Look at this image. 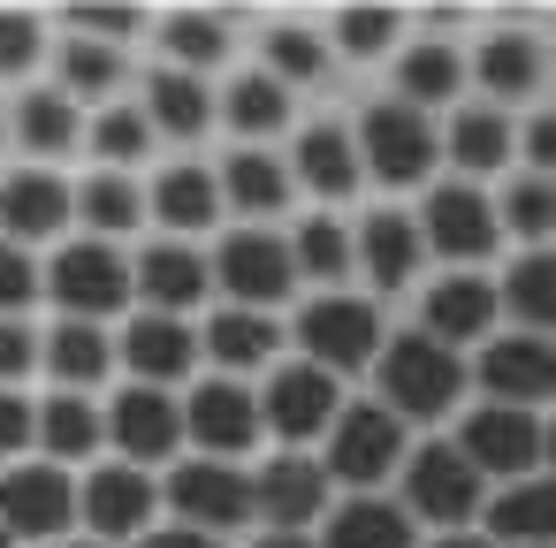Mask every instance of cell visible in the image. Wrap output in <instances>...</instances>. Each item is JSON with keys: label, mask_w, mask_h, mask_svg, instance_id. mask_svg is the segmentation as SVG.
<instances>
[{"label": "cell", "mask_w": 556, "mask_h": 548, "mask_svg": "<svg viewBox=\"0 0 556 548\" xmlns=\"http://www.w3.org/2000/svg\"><path fill=\"white\" fill-rule=\"evenodd\" d=\"M184 434L206 449V457H244L260 434H267V419H260V396L244 388V381H229V373H214V381H199L191 388V404H184Z\"/></svg>", "instance_id": "cell-13"}, {"label": "cell", "mask_w": 556, "mask_h": 548, "mask_svg": "<svg viewBox=\"0 0 556 548\" xmlns=\"http://www.w3.org/2000/svg\"><path fill=\"white\" fill-rule=\"evenodd\" d=\"M130 275H138V297H146V313H191V305L214 290V259H199L184 237H161V244H146V252L130 259Z\"/></svg>", "instance_id": "cell-23"}, {"label": "cell", "mask_w": 556, "mask_h": 548, "mask_svg": "<svg viewBox=\"0 0 556 548\" xmlns=\"http://www.w3.org/2000/svg\"><path fill=\"white\" fill-rule=\"evenodd\" d=\"M480 388H488V404H518V411H533V404H548L556 396V343L548 335H488L480 343Z\"/></svg>", "instance_id": "cell-14"}, {"label": "cell", "mask_w": 556, "mask_h": 548, "mask_svg": "<svg viewBox=\"0 0 556 548\" xmlns=\"http://www.w3.org/2000/svg\"><path fill=\"white\" fill-rule=\"evenodd\" d=\"M252 502H260L267 533H305L328 510V464H313V457H267L252 472Z\"/></svg>", "instance_id": "cell-21"}, {"label": "cell", "mask_w": 556, "mask_h": 548, "mask_svg": "<svg viewBox=\"0 0 556 548\" xmlns=\"http://www.w3.org/2000/svg\"><path fill=\"white\" fill-rule=\"evenodd\" d=\"M351 244H358V275L374 282V297H404V290H412V275H419V259H427L419 221H412V214H396V206L366 214Z\"/></svg>", "instance_id": "cell-19"}, {"label": "cell", "mask_w": 556, "mask_h": 548, "mask_svg": "<svg viewBox=\"0 0 556 548\" xmlns=\"http://www.w3.org/2000/svg\"><path fill=\"white\" fill-rule=\"evenodd\" d=\"M214 282L229 305H252V313H275L290 290H298V259H290V237L275 229H229L222 252H214Z\"/></svg>", "instance_id": "cell-7"}, {"label": "cell", "mask_w": 556, "mask_h": 548, "mask_svg": "<svg viewBox=\"0 0 556 548\" xmlns=\"http://www.w3.org/2000/svg\"><path fill=\"white\" fill-rule=\"evenodd\" d=\"M503 313H518V328L556 335V252H526L503 282Z\"/></svg>", "instance_id": "cell-44"}, {"label": "cell", "mask_w": 556, "mask_h": 548, "mask_svg": "<svg viewBox=\"0 0 556 548\" xmlns=\"http://www.w3.org/2000/svg\"><path fill=\"white\" fill-rule=\"evenodd\" d=\"M298 343L320 373H366L381 358V313L374 297H351V290H320L305 313H298Z\"/></svg>", "instance_id": "cell-5"}, {"label": "cell", "mask_w": 556, "mask_h": 548, "mask_svg": "<svg viewBox=\"0 0 556 548\" xmlns=\"http://www.w3.org/2000/svg\"><path fill=\"white\" fill-rule=\"evenodd\" d=\"M168 502H176V518L184 525H199V533H237L244 518H260V502H252V480L237 472V464H222V457H191V464H176L168 472Z\"/></svg>", "instance_id": "cell-11"}, {"label": "cell", "mask_w": 556, "mask_h": 548, "mask_svg": "<svg viewBox=\"0 0 556 548\" xmlns=\"http://www.w3.org/2000/svg\"><path fill=\"white\" fill-rule=\"evenodd\" d=\"M336 411H343V381H336V373H320L313 358L275 366V373H267V388H260V419H267V434H275V442H313V434H328V426H336Z\"/></svg>", "instance_id": "cell-9"}, {"label": "cell", "mask_w": 556, "mask_h": 548, "mask_svg": "<svg viewBox=\"0 0 556 548\" xmlns=\"http://www.w3.org/2000/svg\"><path fill=\"white\" fill-rule=\"evenodd\" d=\"M31 442H39V404L16 396V388H0V457H16Z\"/></svg>", "instance_id": "cell-50"}, {"label": "cell", "mask_w": 556, "mask_h": 548, "mask_svg": "<svg viewBox=\"0 0 556 548\" xmlns=\"http://www.w3.org/2000/svg\"><path fill=\"white\" fill-rule=\"evenodd\" d=\"M252 548H320V540H313V533H260Z\"/></svg>", "instance_id": "cell-53"}, {"label": "cell", "mask_w": 556, "mask_h": 548, "mask_svg": "<svg viewBox=\"0 0 556 548\" xmlns=\"http://www.w3.org/2000/svg\"><path fill=\"white\" fill-rule=\"evenodd\" d=\"M396 100H412V107H450L457 92H465V54L450 47V39H412V47H396Z\"/></svg>", "instance_id": "cell-32"}, {"label": "cell", "mask_w": 556, "mask_h": 548, "mask_svg": "<svg viewBox=\"0 0 556 548\" xmlns=\"http://www.w3.org/2000/svg\"><path fill=\"white\" fill-rule=\"evenodd\" d=\"M77 221H85L100 244L130 237V229L146 221V183H130L123 168H92V176L77 183Z\"/></svg>", "instance_id": "cell-36"}, {"label": "cell", "mask_w": 556, "mask_h": 548, "mask_svg": "<svg viewBox=\"0 0 556 548\" xmlns=\"http://www.w3.org/2000/svg\"><path fill=\"white\" fill-rule=\"evenodd\" d=\"M518 153H526V168H533V176H548V183H556V107L526 123V138H518Z\"/></svg>", "instance_id": "cell-51"}, {"label": "cell", "mask_w": 556, "mask_h": 548, "mask_svg": "<svg viewBox=\"0 0 556 548\" xmlns=\"http://www.w3.org/2000/svg\"><path fill=\"white\" fill-rule=\"evenodd\" d=\"M0 548H16V533H9V525H0Z\"/></svg>", "instance_id": "cell-57"}, {"label": "cell", "mask_w": 556, "mask_h": 548, "mask_svg": "<svg viewBox=\"0 0 556 548\" xmlns=\"http://www.w3.org/2000/svg\"><path fill=\"white\" fill-rule=\"evenodd\" d=\"M0 138H9V115H0Z\"/></svg>", "instance_id": "cell-59"}, {"label": "cell", "mask_w": 556, "mask_h": 548, "mask_svg": "<svg viewBox=\"0 0 556 548\" xmlns=\"http://www.w3.org/2000/svg\"><path fill=\"white\" fill-rule=\"evenodd\" d=\"M404 457H412V449H404V419H396L389 404H343V411H336V426H328V480L374 495Z\"/></svg>", "instance_id": "cell-6"}, {"label": "cell", "mask_w": 556, "mask_h": 548, "mask_svg": "<svg viewBox=\"0 0 556 548\" xmlns=\"http://www.w3.org/2000/svg\"><path fill=\"white\" fill-rule=\"evenodd\" d=\"M47 54V24L31 9H0V85H24Z\"/></svg>", "instance_id": "cell-46"}, {"label": "cell", "mask_w": 556, "mask_h": 548, "mask_svg": "<svg viewBox=\"0 0 556 548\" xmlns=\"http://www.w3.org/2000/svg\"><path fill=\"white\" fill-rule=\"evenodd\" d=\"M39 259L24 252V244H9V237H0V320H24V305L39 297Z\"/></svg>", "instance_id": "cell-47"}, {"label": "cell", "mask_w": 556, "mask_h": 548, "mask_svg": "<svg viewBox=\"0 0 556 548\" xmlns=\"http://www.w3.org/2000/svg\"><path fill=\"white\" fill-rule=\"evenodd\" d=\"M108 442L123 449V464H153V457H176V442H184V411H176V396H161V388H123L115 404H108Z\"/></svg>", "instance_id": "cell-22"}, {"label": "cell", "mask_w": 556, "mask_h": 548, "mask_svg": "<svg viewBox=\"0 0 556 548\" xmlns=\"http://www.w3.org/2000/svg\"><path fill=\"white\" fill-rule=\"evenodd\" d=\"M39 358H47L39 328H24V320H0V388H16V381H24Z\"/></svg>", "instance_id": "cell-49"}, {"label": "cell", "mask_w": 556, "mask_h": 548, "mask_svg": "<svg viewBox=\"0 0 556 548\" xmlns=\"http://www.w3.org/2000/svg\"><path fill=\"white\" fill-rule=\"evenodd\" d=\"M472 77H480V92H488V107H518L541 77H548V54L533 47V31H495V39H480V54H472Z\"/></svg>", "instance_id": "cell-29"}, {"label": "cell", "mask_w": 556, "mask_h": 548, "mask_svg": "<svg viewBox=\"0 0 556 548\" xmlns=\"http://www.w3.org/2000/svg\"><path fill=\"white\" fill-rule=\"evenodd\" d=\"M123 85H130L123 47H108V39H62V92H70V100H100V107H115Z\"/></svg>", "instance_id": "cell-40"}, {"label": "cell", "mask_w": 556, "mask_h": 548, "mask_svg": "<svg viewBox=\"0 0 556 548\" xmlns=\"http://www.w3.org/2000/svg\"><path fill=\"white\" fill-rule=\"evenodd\" d=\"M374 373H381V404L396 419H442L465 396V358L450 343H434L427 328L419 335H389L381 358H374Z\"/></svg>", "instance_id": "cell-2"}, {"label": "cell", "mask_w": 556, "mask_h": 548, "mask_svg": "<svg viewBox=\"0 0 556 548\" xmlns=\"http://www.w3.org/2000/svg\"><path fill=\"white\" fill-rule=\"evenodd\" d=\"M199 358H206V343H199V328H191L184 313H138V320L123 328V366L138 373V388H168V381H184Z\"/></svg>", "instance_id": "cell-17"}, {"label": "cell", "mask_w": 556, "mask_h": 548, "mask_svg": "<svg viewBox=\"0 0 556 548\" xmlns=\"http://www.w3.org/2000/svg\"><path fill=\"white\" fill-rule=\"evenodd\" d=\"M488 533L510 548H556V472L548 480H510L488 502Z\"/></svg>", "instance_id": "cell-33"}, {"label": "cell", "mask_w": 556, "mask_h": 548, "mask_svg": "<svg viewBox=\"0 0 556 548\" xmlns=\"http://www.w3.org/2000/svg\"><path fill=\"white\" fill-rule=\"evenodd\" d=\"M54 548H100V540H54Z\"/></svg>", "instance_id": "cell-56"}, {"label": "cell", "mask_w": 556, "mask_h": 548, "mask_svg": "<svg viewBox=\"0 0 556 548\" xmlns=\"http://www.w3.org/2000/svg\"><path fill=\"white\" fill-rule=\"evenodd\" d=\"M47 297L62 305V320H115V313H130L138 275H130V259L115 244L77 237V244H62L47 259Z\"/></svg>", "instance_id": "cell-3"}, {"label": "cell", "mask_w": 556, "mask_h": 548, "mask_svg": "<svg viewBox=\"0 0 556 548\" xmlns=\"http://www.w3.org/2000/svg\"><path fill=\"white\" fill-rule=\"evenodd\" d=\"M510 153H518V123H510L503 107H457V115H450V130H442V161H457V176H465V183L503 176V168H510Z\"/></svg>", "instance_id": "cell-26"}, {"label": "cell", "mask_w": 556, "mask_h": 548, "mask_svg": "<svg viewBox=\"0 0 556 548\" xmlns=\"http://www.w3.org/2000/svg\"><path fill=\"white\" fill-rule=\"evenodd\" d=\"M146 123H153V138H206L214 130V115H222V100L206 92V77H191V69H153L146 77Z\"/></svg>", "instance_id": "cell-27"}, {"label": "cell", "mask_w": 556, "mask_h": 548, "mask_svg": "<svg viewBox=\"0 0 556 548\" xmlns=\"http://www.w3.org/2000/svg\"><path fill=\"white\" fill-rule=\"evenodd\" d=\"M100 434H108V419H100V404L77 396V388H62V396L39 404V449H47L54 464H62V457H92Z\"/></svg>", "instance_id": "cell-41"}, {"label": "cell", "mask_w": 556, "mask_h": 548, "mask_svg": "<svg viewBox=\"0 0 556 548\" xmlns=\"http://www.w3.org/2000/svg\"><path fill=\"white\" fill-rule=\"evenodd\" d=\"M77 221V183H62L54 168H16L0 176V237L9 244H54Z\"/></svg>", "instance_id": "cell-15"}, {"label": "cell", "mask_w": 556, "mask_h": 548, "mask_svg": "<svg viewBox=\"0 0 556 548\" xmlns=\"http://www.w3.org/2000/svg\"><path fill=\"white\" fill-rule=\"evenodd\" d=\"M320 548H412V518L404 502L389 495H351L336 518H328V540Z\"/></svg>", "instance_id": "cell-38"}, {"label": "cell", "mask_w": 556, "mask_h": 548, "mask_svg": "<svg viewBox=\"0 0 556 548\" xmlns=\"http://www.w3.org/2000/svg\"><path fill=\"white\" fill-rule=\"evenodd\" d=\"M290 168H282V153H260V145H237L229 161H222V206L229 214H244L252 229L267 221V214H282L290 206Z\"/></svg>", "instance_id": "cell-30"}, {"label": "cell", "mask_w": 556, "mask_h": 548, "mask_svg": "<svg viewBox=\"0 0 556 548\" xmlns=\"http://www.w3.org/2000/svg\"><path fill=\"white\" fill-rule=\"evenodd\" d=\"M260 69L298 100V92H320V85H328L336 47H328V31H313V24H298V16H275V24L260 31Z\"/></svg>", "instance_id": "cell-25"}, {"label": "cell", "mask_w": 556, "mask_h": 548, "mask_svg": "<svg viewBox=\"0 0 556 548\" xmlns=\"http://www.w3.org/2000/svg\"><path fill=\"white\" fill-rule=\"evenodd\" d=\"M358 161H366V176L381 183V191H434V168H442V130H434V115L427 107H412V100H366V115H358Z\"/></svg>", "instance_id": "cell-1"}, {"label": "cell", "mask_w": 556, "mask_h": 548, "mask_svg": "<svg viewBox=\"0 0 556 548\" xmlns=\"http://www.w3.org/2000/svg\"><path fill=\"white\" fill-rule=\"evenodd\" d=\"M427 548H488V540H472V533H442V540H427Z\"/></svg>", "instance_id": "cell-54"}, {"label": "cell", "mask_w": 556, "mask_h": 548, "mask_svg": "<svg viewBox=\"0 0 556 548\" xmlns=\"http://www.w3.org/2000/svg\"><path fill=\"white\" fill-rule=\"evenodd\" d=\"M199 343H206V358L237 381V373H252V366H275L282 358V328H275V313H252V305H222L206 328H199Z\"/></svg>", "instance_id": "cell-28"}, {"label": "cell", "mask_w": 556, "mask_h": 548, "mask_svg": "<svg viewBox=\"0 0 556 548\" xmlns=\"http://www.w3.org/2000/svg\"><path fill=\"white\" fill-rule=\"evenodd\" d=\"M146 214H153L168 237H199V229L222 221V176H214L206 161H176V168H161V176L146 183Z\"/></svg>", "instance_id": "cell-24"}, {"label": "cell", "mask_w": 556, "mask_h": 548, "mask_svg": "<svg viewBox=\"0 0 556 548\" xmlns=\"http://www.w3.org/2000/svg\"><path fill=\"white\" fill-rule=\"evenodd\" d=\"M541 457H548V464H556V419H548V426H541Z\"/></svg>", "instance_id": "cell-55"}, {"label": "cell", "mask_w": 556, "mask_h": 548, "mask_svg": "<svg viewBox=\"0 0 556 548\" xmlns=\"http://www.w3.org/2000/svg\"><path fill=\"white\" fill-rule=\"evenodd\" d=\"M153 510H161V487L146 464H100L77 487V525H92L100 540H138Z\"/></svg>", "instance_id": "cell-16"}, {"label": "cell", "mask_w": 556, "mask_h": 548, "mask_svg": "<svg viewBox=\"0 0 556 548\" xmlns=\"http://www.w3.org/2000/svg\"><path fill=\"white\" fill-rule=\"evenodd\" d=\"M62 24H70V39H108V47H123L138 24H153L146 9H92V0H77V9H62Z\"/></svg>", "instance_id": "cell-48"}, {"label": "cell", "mask_w": 556, "mask_h": 548, "mask_svg": "<svg viewBox=\"0 0 556 548\" xmlns=\"http://www.w3.org/2000/svg\"><path fill=\"white\" fill-rule=\"evenodd\" d=\"M358 176H366V161H358V138L343 123H305L298 130V145H290V183L298 191H313L320 206H343L358 191Z\"/></svg>", "instance_id": "cell-18"}, {"label": "cell", "mask_w": 556, "mask_h": 548, "mask_svg": "<svg viewBox=\"0 0 556 548\" xmlns=\"http://www.w3.org/2000/svg\"><path fill=\"white\" fill-rule=\"evenodd\" d=\"M457 449H465V464L480 480H533V464H541V419L518 411V404H480V411H465Z\"/></svg>", "instance_id": "cell-10"}, {"label": "cell", "mask_w": 556, "mask_h": 548, "mask_svg": "<svg viewBox=\"0 0 556 548\" xmlns=\"http://www.w3.org/2000/svg\"><path fill=\"white\" fill-rule=\"evenodd\" d=\"M419 237H427V252H434V259H450L457 275H472L480 259H495V252H503L495 199H488L480 183H465V176H450V183H434V191H427V206H419Z\"/></svg>", "instance_id": "cell-4"}, {"label": "cell", "mask_w": 556, "mask_h": 548, "mask_svg": "<svg viewBox=\"0 0 556 548\" xmlns=\"http://www.w3.org/2000/svg\"><path fill=\"white\" fill-rule=\"evenodd\" d=\"M495 221H503V237H518V244H548V237H556V183L533 176V168L503 176V191H495Z\"/></svg>", "instance_id": "cell-42"}, {"label": "cell", "mask_w": 556, "mask_h": 548, "mask_svg": "<svg viewBox=\"0 0 556 548\" xmlns=\"http://www.w3.org/2000/svg\"><path fill=\"white\" fill-rule=\"evenodd\" d=\"M404 510L427 525H450V533H465V518H480V472L465 464L457 442H419L404 457Z\"/></svg>", "instance_id": "cell-8"}, {"label": "cell", "mask_w": 556, "mask_h": 548, "mask_svg": "<svg viewBox=\"0 0 556 548\" xmlns=\"http://www.w3.org/2000/svg\"><path fill=\"white\" fill-rule=\"evenodd\" d=\"M130 548H222V540L199 533V525H161V533H138Z\"/></svg>", "instance_id": "cell-52"}, {"label": "cell", "mask_w": 556, "mask_h": 548, "mask_svg": "<svg viewBox=\"0 0 556 548\" xmlns=\"http://www.w3.org/2000/svg\"><path fill=\"white\" fill-rule=\"evenodd\" d=\"M290 259H298V282H320V290H343L358 275V244L336 214H305L290 229Z\"/></svg>", "instance_id": "cell-34"}, {"label": "cell", "mask_w": 556, "mask_h": 548, "mask_svg": "<svg viewBox=\"0 0 556 548\" xmlns=\"http://www.w3.org/2000/svg\"><path fill=\"white\" fill-rule=\"evenodd\" d=\"M495 320H503V290L488 282V275H442L434 290H427V305H419V328L434 335V343H488L495 335Z\"/></svg>", "instance_id": "cell-20"}, {"label": "cell", "mask_w": 556, "mask_h": 548, "mask_svg": "<svg viewBox=\"0 0 556 548\" xmlns=\"http://www.w3.org/2000/svg\"><path fill=\"white\" fill-rule=\"evenodd\" d=\"M0 525H9L16 540L54 548L77 525V480L62 464H16L9 480H0Z\"/></svg>", "instance_id": "cell-12"}, {"label": "cell", "mask_w": 556, "mask_h": 548, "mask_svg": "<svg viewBox=\"0 0 556 548\" xmlns=\"http://www.w3.org/2000/svg\"><path fill=\"white\" fill-rule=\"evenodd\" d=\"M85 145L100 153V168H138L146 153H153V123H146V107H130V100H115V107H100L92 123H85Z\"/></svg>", "instance_id": "cell-43"}, {"label": "cell", "mask_w": 556, "mask_h": 548, "mask_svg": "<svg viewBox=\"0 0 556 548\" xmlns=\"http://www.w3.org/2000/svg\"><path fill=\"white\" fill-rule=\"evenodd\" d=\"M290 92L267 77V69H244V77H229V92H222V115H229V130L244 138V145H260V138H282L290 130Z\"/></svg>", "instance_id": "cell-37"}, {"label": "cell", "mask_w": 556, "mask_h": 548, "mask_svg": "<svg viewBox=\"0 0 556 548\" xmlns=\"http://www.w3.org/2000/svg\"><path fill=\"white\" fill-rule=\"evenodd\" d=\"M404 31V9H374V0H358V9H336L328 16V47L343 62H381Z\"/></svg>", "instance_id": "cell-45"}, {"label": "cell", "mask_w": 556, "mask_h": 548, "mask_svg": "<svg viewBox=\"0 0 556 548\" xmlns=\"http://www.w3.org/2000/svg\"><path fill=\"white\" fill-rule=\"evenodd\" d=\"M47 366H54L62 388H92V381H108L115 343L100 335V320H54L47 328Z\"/></svg>", "instance_id": "cell-39"}, {"label": "cell", "mask_w": 556, "mask_h": 548, "mask_svg": "<svg viewBox=\"0 0 556 548\" xmlns=\"http://www.w3.org/2000/svg\"><path fill=\"white\" fill-rule=\"evenodd\" d=\"M9 138H16L24 153H39V168H47V161H62V153L85 145V115H77V100H70L62 85H47V92H24V100H16Z\"/></svg>", "instance_id": "cell-31"}, {"label": "cell", "mask_w": 556, "mask_h": 548, "mask_svg": "<svg viewBox=\"0 0 556 548\" xmlns=\"http://www.w3.org/2000/svg\"><path fill=\"white\" fill-rule=\"evenodd\" d=\"M548 85H556V54H548Z\"/></svg>", "instance_id": "cell-58"}, {"label": "cell", "mask_w": 556, "mask_h": 548, "mask_svg": "<svg viewBox=\"0 0 556 548\" xmlns=\"http://www.w3.org/2000/svg\"><path fill=\"white\" fill-rule=\"evenodd\" d=\"M229 16L222 9H168L161 16V47H168V69H191V77H206V69H222L229 62Z\"/></svg>", "instance_id": "cell-35"}]
</instances>
